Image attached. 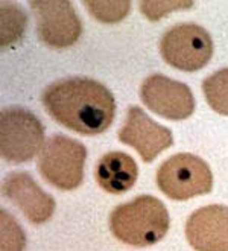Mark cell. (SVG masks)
Wrapping results in <instances>:
<instances>
[{"label":"cell","mask_w":228,"mask_h":251,"mask_svg":"<svg viewBox=\"0 0 228 251\" xmlns=\"http://www.w3.org/2000/svg\"><path fill=\"white\" fill-rule=\"evenodd\" d=\"M44 110L56 121L82 136H98L113 124L116 102L111 92L90 78H66L43 92Z\"/></svg>","instance_id":"cell-1"},{"label":"cell","mask_w":228,"mask_h":251,"mask_svg":"<svg viewBox=\"0 0 228 251\" xmlns=\"http://www.w3.org/2000/svg\"><path fill=\"white\" fill-rule=\"evenodd\" d=\"M169 213L152 195H140L120 204L110 215V230L120 242L131 247H149L161 241L169 230Z\"/></svg>","instance_id":"cell-2"},{"label":"cell","mask_w":228,"mask_h":251,"mask_svg":"<svg viewBox=\"0 0 228 251\" xmlns=\"http://www.w3.org/2000/svg\"><path fill=\"white\" fill-rule=\"evenodd\" d=\"M44 126L23 107H8L0 114V151L9 163H26L44 146Z\"/></svg>","instance_id":"cell-3"},{"label":"cell","mask_w":228,"mask_h":251,"mask_svg":"<svg viewBox=\"0 0 228 251\" xmlns=\"http://www.w3.org/2000/svg\"><path fill=\"white\" fill-rule=\"evenodd\" d=\"M87 158L85 146L67 136H52L44 143L38 158L43 178L59 190H73L82 183Z\"/></svg>","instance_id":"cell-4"},{"label":"cell","mask_w":228,"mask_h":251,"mask_svg":"<svg viewBox=\"0 0 228 251\" xmlns=\"http://www.w3.org/2000/svg\"><path fill=\"white\" fill-rule=\"evenodd\" d=\"M157 184L167 198L186 201L208 194L213 175L203 158L182 152L163 161L157 171Z\"/></svg>","instance_id":"cell-5"},{"label":"cell","mask_w":228,"mask_h":251,"mask_svg":"<svg viewBox=\"0 0 228 251\" xmlns=\"http://www.w3.org/2000/svg\"><path fill=\"white\" fill-rule=\"evenodd\" d=\"M160 52L169 66L184 72H196L211 60L213 41L200 25L179 23L164 32Z\"/></svg>","instance_id":"cell-6"},{"label":"cell","mask_w":228,"mask_h":251,"mask_svg":"<svg viewBox=\"0 0 228 251\" xmlns=\"http://www.w3.org/2000/svg\"><path fill=\"white\" fill-rule=\"evenodd\" d=\"M30 6L37 19V35L46 46L69 48L81 37V20L67 0H38Z\"/></svg>","instance_id":"cell-7"},{"label":"cell","mask_w":228,"mask_h":251,"mask_svg":"<svg viewBox=\"0 0 228 251\" xmlns=\"http://www.w3.org/2000/svg\"><path fill=\"white\" fill-rule=\"evenodd\" d=\"M140 98L149 110L164 119L182 121L195 111V98L189 85L158 73L143 81Z\"/></svg>","instance_id":"cell-8"},{"label":"cell","mask_w":228,"mask_h":251,"mask_svg":"<svg viewBox=\"0 0 228 251\" xmlns=\"http://www.w3.org/2000/svg\"><path fill=\"white\" fill-rule=\"evenodd\" d=\"M119 140L132 146L146 163L174 145L171 129L152 121L140 107H129L127 121L119 129Z\"/></svg>","instance_id":"cell-9"},{"label":"cell","mask_w":228,"mask_h":251,"mask_svg":"<svg viewBox=\"0 0 228 251\" xmlns=\"http://www.w3.org/2000/svg\"><path fill=\"white\" fill-rule=\"evenodd\" d=\"M2 192L32 224L48 223L55 212L53 197L46 194L27 172L8 174L2 184Z\"/></svg>","instance_id":"cell-10"},{"label":"cell","mask_w":228,"mask_h":251,"mask_svg":"<svg viewBox=\"0 0 228 251\" xmlns=\"http://www.w3.org/2000/svg\"><path fill=\"white\" fill-rule=\"evenodd\" d=\"M186 236L196 251H228V207L213 204L193 212Z\"/></svg>","instance_id":"cell-11"},{"label":"cell","mask_w":228,"mask_h":251,"mask_svg":"<svg viewBox=\"0 0 228 251\" xmlns=\"http://www.w3.org/2000/svg\"><path fill=\"white\" fill-rule=\"evenodd\" d=\"M95 176L98 184L108 194H124L129 190L139 176L135 160L120 151L105 154L96 165Z\"/></svg>","instance_id":"cell-12"},{"label":"cell","mask_w":228,"mask_h":251,"mask_svg":"<svg viewBox=\"0 0 228 251\" xmlns=\"http://www.w3.org/2000/svg\"><path fill=\"white\" fill-rule=\"evenodd\" d=\"M203 92L213 110L222 116H228V67L205 78L203 82Z\"/></svg>","instance_id":"cell-13"},{"label":"cell","mask_w":228,"mask_h":251,"mask_svg":"<svg viewBox=\"0 0 228 251\" xmlns=\"http://www.w3.org/2000/svg\"><path fill=\"white\" fill-rule=\"evenodd\" d=\"M26 17L17 5L2 3V46L15 43L23 34Z\"/></svg>","instance_id":"cell-14"},{"label":"cell","mask_w":228,"mask_h":251,"mask_svg":"<svg viewBox=\"0 0 228 251\" xmlns=\"http://www.w3.org/2000/svg\"><path fill=\"white\" fill-rule=\"evenodd\" d=\"M88 11L103 23H116L129 12V2H84Z\"/></svg>","instance_id":"cell-15"},{"label":"cell","mask_w":228,"mask_h":251,"mask_svg":"<svg viewBox=\"0 0 228 251\" xmlns=\"http://www.w3.org/2000/svg\"><path fill=\"white\" fill-rule=\"evenodd\" d=\"M26 244L25 233L15 219L2 210V251H23Z\"/></svg>","instance_id":"cell-16"}]
</instances>
